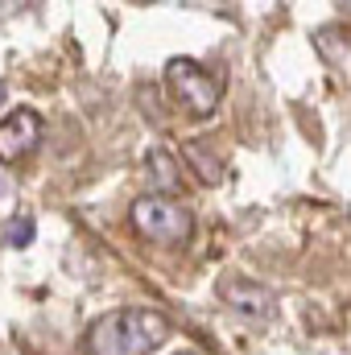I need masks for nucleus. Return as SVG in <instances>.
I'll return each mask as SVG.
<instances>
[{"label": "nucleus", "instance_id": "obj_3", "mask_svg": "<svg viewBox=\"0 0 351 355\" xmlns=\"http://www.w3.org/2000/svg\"><path fill=\"white\" fill-rule=\"evenodd\" d=\"M166 87H170V95H174L190 116H198V120H207V116L219 107V99H223L219 79H215L203 62H194V58H170V62H166Z\"/></svg>", "mask_w": 351, "mask_h": 355}, {"label": "nucleus", "instance_id": "obj_8", "mask_svg": "<svg viewBox=\"0 0 351 355\" xmlns=\"http://www.w3.org/2000/svg\"><path fill=\"white\" fill-rule=\"evenodd\" d=\"M33 236H37L33 215H17V219H8V227H4V244H8V248H25V244H33Z\"/></svg>", "mask_w": 351, "mask_h": 355}, {"label": "nucleus", "instance_id": "obj_10", "mask_svg": "<svg viewBox=\"0 0 351 355\" xmlns=\"http://www.w3.org/2000/svg\"><path fill=\"white\" fill-rule=\"evenodd\" d=\"M0 103H4V83H0Z\"/></svg>", "mask_w": 351, "mask_h": 355}, {"label": "nucleus", "instance_id": "obj_9", "mask_svg": "<svg viewBox=\"0 0 351 355\" xmlns=\"http://www.w3.org/2000/svg\"><path fill=\"white\" fill-rule=\"evenodd\" d=\"M174 355H203V352H194V347H186V352H174Z\"/></svg>", "mask_w": 351, "mask_h": 355}, {"label": "nucleus", "instance_id": "obj_5", "mask_svg": "<svg viewBox=\"0 0 351 355\" xmlns=\"http://www.w3.org/2000/svg\"><path fill=\"white\" fill-rule=\"evenodd\" d=\"M37 141H42V116L33 107H17L0 120V162L4 166L21 162Z\"/></svg>", "mask_w": 351, "mask_h": 355}, {"label": "nucleus", "instance_id": "obj_2", "mask_svg": "<svg viewBox=\"0 0 351 355\" xmlns=\"http://www.w3.org/2000/svg\"><path fill=\"white\" fill-rule=\"evenodd\" d=\"M128 223H132L149 244H166V248H178V244H186V240L194 236V215H190L178 198L157 194V190L141 194V198L128 207Z\"/></svg>", "mask_w": 351, "mask_h": 355}, {"label": "nucleus", "instance_id": "obj_1", "mask_svg": "<svg viewBox=\"0 0 351 355\" xmlns=\"http://www.w3.org/2000/svg\"><path fill=\"white\" fill-rule=\"evenodd\" d=\"M170 318L153 306L108 310L87 327V355H153L170 339Z\"/></svg>", "mask_w": 351, "mask_h": 355}, {"label": "nucleus", "instance_id": "obj_7", "mask_svg": "<svg viewBox=\"0 0 351 355\" xmlns=\"http://www.w3.org/2000/svg\"><path fill=\"white\" fill-rule=\"evenodd\" d=\"M145 166H149V178H153L157 194H170V198H174V194H178V186H182V174H178L174 157H170L166 149H149Z\"/></svg>", "mask_w": 351, "mask_h": 355}, {"label": "nucleus", "instance_id": "obj_6", "mask_svg": "<svg viewBox=\"0 0 351 355\" xmlns=\"http://www.w3.org/2000/svg\"><path fill=\"white\" fill-rule=\"evenodd\" d=\"M182 153H186L190 170H194V178H198L203 186H219V182H223V162L211 153V145H207V141H186V145H182Z\"/></svg>", "mask_w": 351, "mask_h": 355}, {"label": "nucleus", "instance_id": "obj_4", "mask_svg": "<svg viewBox=\"0 0 351 355\" xmlns=\"http://www.w3.org/2000/svg\"><path fill=\"white\" fill-rule=\"evenodd\" d=\"M215 293H219V302H223L228 310H236V314H244V318L268 322V318L277 314V297H273V289L261 285V281H252V277L228 272V277L215 285Z\"/></svg>", "mask_w": 351, "mask_h": 355}]
</instances>
